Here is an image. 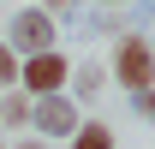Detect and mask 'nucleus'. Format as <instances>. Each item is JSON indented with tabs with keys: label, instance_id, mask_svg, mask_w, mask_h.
Returning <instances> with one entry per match:
<instances>
[{
	"label": "nucleus",
	"instance_id": "obj_6",
	"mask_svg": "<svg viewBox=\"0 0 155 149\" xmlns=\"http://www.w3.org/2000/svg\"><path fill=\"white\" fill-rule=\"evenodd\" d=\"M0 125H30V95H0Z\"/></svg>",
	"mask_w": 155,
	"mask_h": 149
},
{
	"label": "nucleus",
	"instance_id": "obj_10",
	"mask_svg": "<svg viewBox=\"0 0 155 149\" xmlns=\"http://www.w3.org/2000/svg\"><path fill=\"white\" fill-rule=\"evenodd\" d=\"M18 149H48V137H30V143H18Z\"/></svg>",
	"mask_w": 155,
	"mask_h": 149
},
{
	"label": "nucleus",
	"instance_id": "obj_5",
	"mask_svg": "<svg viewBox=\"0 0 155 149\" xmlns=\"http://www.w3.org/2000/svg\"><path fill=\"white\" fill-rule=\"evenodd\" d=\"M66 143H72V149H114V131L101 125V119H84V125H78Z\"/></svg>",
	"mask_w": 155,
	"mask_h": 149
},
{
	"label": "nucleus",
	"instance_id": "obj_11",
	"mask_svg": "<svg viewBox=\"0 0 155 149\" xmlns=\"http://www.w3.org/2000/svg\"><path fill=\"white\" fill-rule=\"evenodd\" d=\"M101 6H125V0H101Z\"/></svg>",
	"mask_w": 155,
	"mask_h": 149
},
{
	"label": "nucleus",
	"instance_id": "obj_8",
	"mask_svg": "<svg viewBox=\"0 0 155 149\" xmlns=\"http://www.w3.org/2000/svg\"><path fill=\"white\" fill-rule=\"evenodd\" d=\"M78 6H84V0H42L48 18H72V24H78Z\"/></svg>",
	"mask_w": 155,
	"mask_h": 149
},
{
	"label": "nucleus",
	"instance_id": "obj_9",
	"mask_svg": "<svg viewBox=\"0 0 155 149\" xmlns=\"http://www.w3.org/2000/svg\"><path fill=\"white\" fill-rule=\"evenodd\" d=\"M131 108L143 113V119H155V90H137V95H131Z\"/></svg>",
	"mask_w": 155,
	"mask_h": 149
},
{
	"label": "nucleus",
	"instance_id": "obj_2",
	"mask_svg": "<svg viewBox=\"0 0 155 149\" xmlns=\"http://www.w3.org/2000/svg\"><path fill=\"white\" fill-rule=\"evenodd\" d=\"M18 84H24V95H60L66 84H72V60L60 54V48L24 54L18 60Z\"/></svg>",
	"mask_w": 155,
	"mask_h": 149
},
{
	"label": "nucleus",
	"instance_id": "obj_4",
	"mask_svg": "<svg viewBox=\"0 0 155 149\" xmlns=\"http://www.w3.org/2000/svg\"><path fill=\"white\" fill-rule=\"evenodd\" d=\"M30 125L36 137H72L84 119H78V101L60 90V95H30Z\"/></svg>",
	"mask_w": 155,
	"mask_h": 149
},
{
	"label": "nucleus",
	"instance_id": "obj_3",
	"mask_svg": "<svg viewBox=\"0 0 155 149\" xmlns=\"http://www.w3.org/2000/svg\"><path fill=\"white\" fill-rule=\"evenodd\" d=\"M6 48L12 54H42V48H54V18L42 12V6H24V12H12V24H6Z\"/></svg>",
	"mask_w": 155,
	"mask_h": 149
},
{
	"label": "nucleus",
	"instance_id": "obj_7",
	"mask_svg": "<svg viewBox=\"0 0 155 149\" xmlns=\"http://www.w3.org/2000/svg\"><path fill=\"white\" fill-rule=\"evenodd\" d=\"M12 84H18V54L0 42V90H12Z\"/></svg>",
	"mask_w": 155,
	"mask_h": 149
},
{
	"label": "nucleus",
	"instance_id": "obj_12",
	"mask_svg": "<svg viewBox=\"0 0 155 149\" xmlns=\"http://www.w3.org/2000/svg\"><path fill=\"white\" fill-rule=\"evenodd\" d=\"M0 149H6V143H0Z\"/></svg>",
	"mask_w": 155,
	"mask_h": 149
},
{
	"label": "nucleus",
	"instance_id": "obj_1",
	"mask_svg": "<svg viewBox=\"0 0 155 149\" xmlns=\"http://www.w3.org/2000/svg\"><path fill=\"white\" fill-rule=\"evenodd\" d=\"M114 84L125 95L155 90V48H149V36H119L114 42Z\"/></svg>",
	"mask_w": 155,
	"mask_h": 149
}]
</instances>
